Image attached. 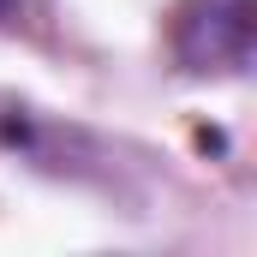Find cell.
Wrapping results in <instances>:
<instances>
[{"instance_id": "6da1fadb", "label": "cell", "mask_w": 257, "mask_h": 257, "mask_svg": "<svg viewBox=\"0 0 257 257\" xmlns=\"http://www.w3.org/2000/svg\"><path fill=\"white\" fill-rule=\"evenodd\" d=\"M174 54L192 72H239L251 60V0H186L174 12Z\"/></svg>"}]
</instances>
